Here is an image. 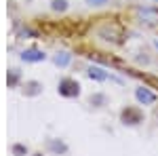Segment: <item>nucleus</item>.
<instances>
[{
  "label": "nucleus",
  "instance_id": "6e6552de",
  "mask_svg": "<svg viewBox=\"0 0 158 156\" xmlns=\"http://www.w3.org/2000/svg\"><path fill=\"white\" fill-rule=\"evenodd\" d=\"M23 93H25V95H30V97L40 95V93H42V84L38 82V80H30V82H25Z\"/></svg>",
  "mask_w": 158,
  "mask_h": 156
},
{
  "label": "nucleus",
  "instance_id": "2eb2a0df",
  "mask_svg": "<svg viewBox=\"0 0 158 156\" xmlns=\"http://www.w3.org/2000/svg\"><path fill=\"white\" fill-rule=\"evenodd\" d=\"M17 78H19V74H17V72H15V70H13L11 78H9V84H15V82H17Z\"/></svg>",
  "mask_w": 158,
  "mask_h": 156
},
{
  "label": "nucleus",
  "instance_id": "f8f14e48",
  "mask_svg": "<svg viewBox=\"0 0 158 156\" xmlns=\"http://www.w3.org/2000/svg\"><path fill=\"white\" fill-rule=\"evenodd\" d=\"M51 9H53V11L63 13L65 9H68V0H53V2H51Z\"/></svg>",
  "mask_w": 158,
  "mask_h": 156
},
{
  "label": "nucleus",
  "instance_id": "9b49d317",
  "mask_svg": "<svg viewBox=\"0 0 158 156\" xmlns=\"http://www.w3.org/2000/svg\"><path fill=\"white\" fill-rule=\"evenodd\" d=\"M89 103H91V106H95V108H101V106H106V103H108V97L103 95V93H93V95L89 97Z\"/></svg>",
  "mask_w": 158,
  "mask_h": 156
},
{
  "label": "nucleus",
  "instance_id": "9d476101",
  "mask_svg": "<svg viewBox=\"0 0 158 156\" xmlns=\"http://www.w3.org/2000/svg\"><path fill=\"white\" fill-rule=\"evenodd\" d=\"M53 61H55V65H59V68H65V65L72 61V55H70V53H65V51H61V53H57V55L53 57Z\"/></svg>",
  "mask_w": 158,
  "mask_h": 156
},
{
  "label": "nucleus",
  "instance_id": "20e7f679",
  "mask_svg": "<svg viewBox=\"0 0 158 156\" xmlns=\"http://www.w3.org/2000/svg\"><path fill=\"white\" fill-rule=\"evenodd\" d=\"M139 19L148 25H158V9L156 6H143V9H137Z\"/></svg>",
  "mask_w": 158,
  "mask_h": 156
},
{
  "label": "nucleus",
  "instance_id": "4468645a",
  "mask_svg": "<svg viewBox=\"0 0 158 156\" xmlns=\"http://www.w3.org/2000/svg\"><path fill=\"white\" fill-rule=\"evenodd\" d=\"M108 0H86V4H91V6H101V4H106Z\"/></svg>",
  "mask_w": 158,
  "mask_h": 156
},
{
  "label": "nucleus",
  "instance_id": "f257e3e1",
  "mask_svg": "<svg viewBox=\"0 0 158 156\" xmlns=\"http://www.w3.org/2000/svg\"><path fill=\"white\" fill-rule=\"evenodd\" d=\"M120 122L124 127H139L141 122H146V114L139 106H124L120 110Z\"/></svg>",
  "mask_w": 158,
  "mask_h": 156
},
{
  "label": "nucleus",
  "instance_id": "0eeeda50",
  "mask_svg": "<svg viewBox=\"0 0 158 156\" xmlns=\"http://www.w3.org/2000/svg\"><path fill=\"white\" fill-rule=\"evenodd\" d=\"M129 72L133 74V76H139V78L146 82V86H150V89L158 91V76H154V74H139V72H133V70H129Z\"/></svg>",
  "mask_w": 158,
  "mask_h": 156
},
{
  "label": "nucleus",
  "instance_id": "ddd939ff",
  "mask_svg": "<svg viewBox=\"0 0 158 156\" xmlns=\"http://www.w3.org/2000/svg\"><path fill=\"white\" fill-rule=\"evenodd\" d=\"M13 154L15 156H25L27 154V148H25L23 144H15L13 145Z\"/></svg>",
  "mask_w": 158,
  "mask_h": 156
},
{
  "label": "nucleus",
  "instance_id": "1a4fd4ad",
  "mask_svg": "<svg viewBox=\"0 0 158 156\" xmlns=\"http://www.w3.org/2000/svg\"><path fill=\"white\" fill-rule=\"evenodd\" d=\"M47 145H49L51 152H55V154H65L68 152V145L63 144V141H59V139H49Z\"/></svg>",
  "mask_w": 158,
  "mask_h": 156
},
{
  "label": "nucleus",
  "instance_id": "f03ea898",
  "mask_svg": "<svg viewBox=\"0 0 158 156\" xmlns=\"http://www.w3.org/2000/svg\"><path fill=\"white\" fill-rule=\"evenodd\" d=\"M57 93L65 99H74V97L80 95V82L76 78H70V76H63L57 84Z\"/></svg>",
  "mask_w": 158,
  "mask_h": 156
},
{
  "label": "nucleus",
  "instance_id": "423d86ee",
  "mask_svg": "<svg viewBox=\"0 0 158 156\" xmlns=\"http://www.w3.org/2000/svg\"><path fill=\"white\" fill-rule=\"evenodd\" d=\"M21 59L27 61V63H40V61L47 59V55L40 48H25L23 53H21Z\"/></svg>",
  "mask_w": 158,
  "mask_h": 156
},
{
  "label": "nucleus",
  "instance_id": "dca6fc26",
  "mask_svg": "<svg viewBox=\"0 0 158 156\" xmlns=\"http://www.w3.org/2000/svg\"><path fill=\"white\" fill-rule=\"evenodd\" d=\"M154 47H156V48H158V38H154Z\"/></svg>",
  "mask_w": 158,
  "mask_h": 156
},
{
  "label": "nucleus",
  "instance_id": "39448f33",
  "mask_svg": "<svg viewBox=\"0 0 158 156\" xmlns=\"http://www.w3.org/2000/svg\"><path fill=\"white\" fill-rule=\"evenodd\" d=\"M86 74H89L91 80H99V82H106V80H118V78H114L110 72H106L103 68H97V65H91Z\"/></svg>",
  "mask_w": 158,
  "mask_h": 156
},
{
  "label": "nucleus",
  "instance_id": "7ed1b4c3",
  "mask_svg": "<svg viewBox=\"0 0 158 156\" xmlns=\"http://www.w3.org/2000/svg\"><path fill=\"white\" fill-rule=\"evenodd\" d=\"M135 99L143 106H154V103H158V93L150 86H137L135 89Z\"/></svg>",
  "mask_w": 158,
  "mask_h": 156
},
{
  "label": "nucleus",
  "instance_id": "f3484780",
  "mask_svg": "<svg viewBox=\"0 0 158 156\" xmlns=\"http://www.w3.org/2000/svg\"><path fill=\"white\" fill-rule=\"evenodd\" d=\"M154 116H156V120H158V106H156V114H154Z\"/></svg>",
  "mask_w": 158,
  "mask_h": 156
}]
</instances>
